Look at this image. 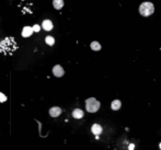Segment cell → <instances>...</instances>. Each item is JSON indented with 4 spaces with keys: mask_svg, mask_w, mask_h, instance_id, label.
<instances>
[{
    "mask_svg": "<svg viewBox=\"0 0 161 150\" xmlns=\"http://www.w3.org/2000/svg\"><path fill=\"white\" fill-rule=\"evenodd\" d=\"M72 116H74V118L80 120V118L83 117V111H82V110H80V109L74 110V112H72Z\"/></svg>",
    "mask_w": 161,
    "mask_h": 150,
    "instance_id": "9",
    "label": "cell"
},
{
    "mask_svg": "<svg viewBox=\"0 0 161 150\" xmlns=\"http://www.w3.org/2000/svg\"><path fill=\"white\" fill-rule=\"evenodd\" d=\"M159 147H160V149H161V142H160V145H159Z\"/></svg>",
    "mask_w": 161,
    "mask_h": 150,
    "instance_id": "16",
    "label": "cell"
},
{
    "mask_svg": "<svg viewBox=\"0 0 161 150\" xmlns=\"http://www.w3.org/2000/svg\"><path fill=\"white\" fill-rule=\"evenodd\" d=\"M60 114H61V109L58 106H54L49 110V115H51L52 117H57Z\"/></svg>",
    "mask_w": 161,
    "mask_h": 150,
    "instance_id": "5",
    "label": "cell"
},
{
    "mask_svg": "<svg viewBox=\"0 0 161 150\" xmlns=\"http://www.w3.org/2000/svg\"><path fill=\"white\" fill-rule=\"evenodd\" d=\"M86 109L89 113H96L100 109V102L94 98L88 99L86 101Z\"/></svg>",
    "mask_w": 161,
    "mask_h": 150,
    "instance_id": "3",
    "label": "cell"
},
{
    "mask_svg": "<svg viewBox=\"0 0 161 150\" xmlns=\"http://www.w3.org/2000/svg\"><path fill=\"white\" fill-rule=\"evenodd\" d=\"M90 47H91V49H92V51H96V52H98V51H100V49H101V45H100V43H99V42H96V41L91 43Z\"/></svg>",
    "mask_w": 161,
    "mask_h": 150,
    "instance_id": "12",
    "label": "cell"
},
{
    "mask_svg": "<svg viewBox=\"0 0 161 150\" xmlns=\"http://www.w3.org/2000/svg\"><path fill=\"white\" fill-rule=\"evenodd\" d=\"M40 29H41V27H40V25H34V26H33V30H34V32H38V31H40Z\"/></svg>",
    "mask_w": 161,
    "mask_h": 150,
    "instance_id": "15",
    "label": "cell"
},
{
    "mask_svg": "<svg viewBox=\"0 0 161 150\" xmlns=\"http://www.w3.org/2000/svg\"><path fill=\"white\" fill-rule=\"evenodd\" d=\"M33 32H34L33 27L24 26V27H23V30H22V36H23V37H29V36L32 35Z\"/></svg>",
    "mask_w": 161,
    "mask_h": 150,
    "instance_id": "6",
    "label": "cell"
},
{
    "mask_svg": "<svg viewBox=\"0 0 161 150\" xmlns=\"http://www.w3.org/2000/svg\"><path fill=\"white\" fill-rule=\"evenodd\" d=\"M121 101L120 100H115V101L112 102V104H111V107H112V110H114V111H117V110L121 109Z\"/></svg>",
    "mask_w": 161,
    "mask_h": 150,
    "instance_id": "11",
    "label": "cell"
},
{
    "mask_svg": "<svg viewBox=\"0 0 161 150\" xmlns=\"http://www.w3.org/2000/svg\"><path fill=\"white\" fill-rule=\"evenodd\" d=\"M53 5L55 9L60 10L64 7V0H53Z\"/></svg>",
    "mask_w": 161,
    "mask_h": 150,
    "instance_id": "10",
    "label": "cell"
},
{
    "mask_svg": "<svg viewBox=\"0 0 161 150\" xmlns=\"http://www.w3.org/2000/svg\"><path fill=\"white\" fill-rule=\"evenodd\" d=\"M91 131H92L96 136H99V135L102 133V126L99 125V124H93L92 127H91Z\"/></svg>",
    "mask_w": 161,
    "mask_h": 150,
    "instance_id": "7",
    "label": "cell"
},
{
    "mask_svg": "<svg viewBox=\"0 0 161 150\" xmlns=\"http://www.w3.org/2000/svg\"><path fill=\"white\" fill-rule=\"evenodd\" d=\"M5 101H7V96H5L2 92H0V102L3 103V102H5Z\"/></svg>",
    "mask_w": 161,
    "mask_h": 150,
    "instance_id": "14",
    "label": "cell"
},
{
    "mask_svg": "<svg viewBox=\"0 0 161 150\" xmlns=\"http://www.w3.org/2000/svg\"><path fill=\"white\" fill-rule=\"evenodd\" d=\"M155 11V5L151 2H142V5H139V13L142 14V16H149L153 13Z\"/></svg>",
    "mask_w": 161,
    "mask_h": 150,
    "instance_id": "2",
    "label": "cell"
},
{
    "mask_svg": "<svg viewBox=\"0 0 161 150\" xmlns=\"http://www.w3.org/2000/svg\"><path fill=\"white\" fill-rule=\"evenodd\" d=\"M42 27H43L45 31H51L53 29V23L51 20H44L43 23H42Z\"/></svg>",
    "mask_w": 161,
    "mask_h": 150,
    "instance_id": "8",
    "label": "cell"
},
{
    "mask_svg": "<svg viewBox=\"0 0 161 150\" xmlns=\"http://www.w3.org/2000/svg\"><path fill=\"white\" fill-rule=\"evenodd\" d=\"M45 42H46L47 45H51V46H53L55 44V38L53 37V36H46V38H45Z\"/></svg>",
    "mask_w": 161,
    "mask_h": 150,
    "instance_id": "13",
    "label": "cell"
},
{
    "mask_svg": "<svg viewBox=\"0 0 161 150\" xmlns=\"http://www.w3.org/2000/svg\"><path fill=\"white\" fill-rule=\"evenodd\" d=\"M14 49H16V44L14 43L13 38H5L0 43V52L3 53V54H7V53L11 54Z\"/></svg>",
    "mask_w": 161,
    "mask_h": 150,
    "instance_id": "1",
    "label": "cell"
},
{
    "mask_svg": "<svg viewBox=\"0 0 161 150\" xmlns=\"http://www.w3.org/2000/svg\"><path fill=\"white\" fill-rule=\"evenodd\" d=\"M53 74H54L55 77H58V78H60V77L64 76L65 71H64V68L60 65H56L54 68H53Z\"/></svg>",
    "mask_w": 161,
    "mask_h": 150,
    "instance_id": "4",
    "label": "cell"
}]
</instances>
